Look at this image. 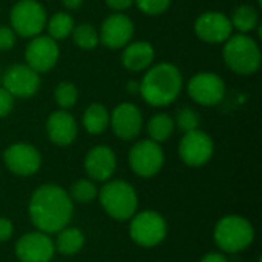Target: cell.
<instances>
[{"label":"cell","mask_w":262,"mask_h":262,"mask_svg":"<svg viewBox=\"0 0 262 262\" xmlns=\"http://www.w3.org/2000/svg\"><path fill=\"white\" fill-rule=\"evenodd\" d=\"M72 212L74 206L69 193L55 184L40 186L29 201L31 221L43 233H57L68 227Z\"/></svg>","instance_id":"1"},{"label":"cell","mask_w":262,"mask_h":262,"mask_svg":"<svg viewBox=\"0 0 262 262\" xmlns=\"http://www.w3.org/2000/svg\"><path fill=\"white\" fill-rule=\"evenodd\" d=\"M183 88V75L172 63L152 66L143 77L138 92L144 101L155 107H163L177 100Z\"/></svg>","instance_id":"2"},{"label":"cell","mask_w":262,"mask_h":262,"mask_svg":"<svg viewBox=\"0 0 262 262\" xmlns=\"http://www.w3.org/2000/svg\"><path fill=\"white\" fill-rule=\"evenodd\" d=\"M224 43L223 58L229 69L239 75H252L259 69L261 51L252 37L246 34H236L230 35Z\"/></svg>","instance_id":"3"},{"label":"cell","mask_w":262,"mask_h":262,"mask_svg":"<svg viewBox=\"0 0 262 262\" xmlns=\"http://www.w3.org/2000/svg\"><path fill=\"white\" fill-rule=\"evenodd\" d=\"M100 203L106 213L117 220V221H126L130 220L138 207V198L134 190V187L121 180L109 181L103 186V189L98 193Z\"/></svg>","instance_id":"4"},{"label":"cell","mask_w":262,"mask_h":262,"mask_svg":"<svg viewBox=\"0 0 262 262\" xmlns=\"http://www.w3.org/2000/svg\"><path fill=\"white\" fill-rule=\"evenodd\" d=\"M215 243L227 253H236L247 249L255 239V230L250 221L243 216L230 215L220 220L215 227Z\"/></svg>","instance_id":"5"},{"label":"cell","mask_w":262,"mask_h":262,"mask_svg":"<svg viewBox=\"0 0 262 262\" xmlns=\"http://www.w3.org/2000/svg\"><path fill=\"white\" fill-rule=\"evenodd\" d=\"M15 34L23 38H32L41 34L46 26V11L37 0H18L9 14Z\"/></svg>","instance_id":"6"},{"label":"cell","mask_w":262,"mask_h":262,"mask_svg":"<svg viewBox=\"0 0 262 262\" xmlns=\"http://www.w3.org/2000/svg\"><path fill=\"white\" fill-rule=\"evenodd\" d=\"M167 233L164 218L152 210L135 213L130 223V238L141 247H154L160 244Z\"/></svg>","instance_id":"7"},{"label":"cell","mask_w":262,"mask_h":262,"mask_svg":"<svg viewBox=\"0 0 262 262\" xmlns=\"http://www.w3.org/2000/svg\"><path fill=\"white\" fill-rule=\"evenodd\" d=\"M129 164L132 170L143 178L157 175L164 164V154L160 143L154 140L138 141L129 152Z\"/></svg>","instance_id":"8"},{"label":"cell","mask_w":262,"mask_h":262,"mask_svg":"<svg viewBox=\"0 0 262 262\" xmlns=\"http://www.w3.org/2000/svg\"><path fill=\"white\" fill-rule=\"evenodd\" d=\"M58 45L49 35H35L29 41L25 51L26 64L34 69L37 74H43L51 71L58 61Z\"/></svg>","instance_id":"9"},{"label":"cell","mask_w":262,"mask_h":262,"mask_svg":"<svg viewBox=\"0 0 262 262\" xmlns=\"http://www.w3.org/2000/svg\"><path fill=\"white\" fill-rule=\"evenodd\" d=\"M187 91L195 103L203 106H215L223 101L226 84L223 78L213 72H198L190 78Z\"/></svg>","instance_id":"10"},{"label":"cell","mask_w":262,"mask_h":262,"mask_svg":"<svg viewBox=\"0 0 262 262\" xmlns=\"http://www.w3.org/2000/svg\"><path fill=\"white\" fill-rule=\"evenodd\" d=\"M213 149L215 146L212 138L206 132L195 129L184 134L180 143V157L187 166L201 167L212 158Z\"/></svg>","instance_id":"11"},{"label":"cell","mask_w":262,"mask_h":262,"mask_svg":"<svg viewBox=\"0 0 262 262\" xmlns=\"http://www.w3.org/2000/svg\"><path fill=\"white\" fill-rule=\"evenodd\" d=\"M2 84L14 98H29L38 91L40 74L28 64H14L5 71Z\"/></svg>","instance_id":"12"},{"label":"cell","mask_w":262,"mask_h":262,"mask_svg":"<svg viewBox=\"0 0 262 262\" xmlns=\"http://www.w3.org/2000/svg\"><path fill=\"white\" fill-rule=\"evenodd\" d=\"M55 247L48 233L31 232L15 244V255L21 262H51Z\"/></svg>","instance_id":"13"},{"label":"cell","mask_w":262,"mask_h":262,"mask_svg":"<svg viewBox=\"0 0 262 262\" xmlns=\"http://www.w3.org/2000/svg\"><path fill=\"white\" fill-rule=\"evenodd\" d=\"M3 160L6 167L20 177L34 175L41 166V157L38 150L26 143H15L9 146L3 154Z\"/></svg>","instance_id":"14"},{"label":"cell","mask_w":262,"mask_h":262,"mask_svg":"<svg viewBox=\"0 0 262 262\" xmlns=\"http://www.w3.org/2000/svg\"><path fill=\"white\" fill-rule=\"evenodd\" d=\"M230 18L218 11H207L195 21V34L206 43H224L232 35Z\"/></svg>","instance_id":"15"},{"label":"cell","mask_w":262,"mask_h":262,"mask_svg":"<svg viewBox=\"0 0 262 262\" xmlns=\"http://www.w3.org/2000/svg\"><path fill=\"white\" fill-rule=\"evenodd\" d=\"M134 31L135 28L132 20L121 12H115L103 21L98 35L100 41L109 49H120L130 41Z\"/></svg>","instance_id":"16"},{"label":"cell","mask_w":262,"mask_h":262,"mask_svg":"<svg viewBox=\"0 0 262 262\" xmlns=\"http://www.w3.org/2000/svg\"><path fill=\"white\" fill-rule=\"evenodd\" d=\"M109 124L118 138L129 141L138 137L143 126V117L135 104L121 103L114 109L112 115H109Z\"/></svg>","instance_id":"17"},{"label":"cell","mask_w":262,"mask_h":262,"mask_svg":"<svg viewBox=\"0 0 262 262\" xmlns=\"http://www.w3.org/2000/svg\"><path fill=\"white\" fill-rule=\"evenodd\" d=\"M84 169L95 181H107L117 169L114 150L107 146H95L84 158Z\"/></svg>","instance_id":"18"},{"label":"cell","mask_w":262,"mask_h":262,"mask_svg":"<svg viewBox=\"0 0 262 262\" xmlns=\"http://www.w3.org/2000/svg\"><path fill=\"white\" fill-rule=\"evenodd\" d=\"M46 130L49 140L57 146H69L77 138L75 118L66 111L52 112L46 121Z\"/></svg>","instance_id":"19"},{"label":"cell","mask_w":262,"mask_h":262,"mask_svg":"<svg viewBox=\"0 0 262 262\" xmlns=\"http://www.w3.org/2000/svg\"><path fill=\"white\" fill-rule=\"evenodd\" d=\"M154 58L155 51L149 41H135L132 45H126L121 55L123 66L132 72L144 71L152 64Z\"/></svg>","instance_id":"20"},{"label":"cell","mask_w":262,"mask_h":262,"mask_svg":"<svg viewBox=\"0 0 262 262\" xmlns=\"http://www.w3.org/2000/svg\"><path fill=\"white\" fill-rule=\"evenodd\" d=\"M107 124H109V112L103 104L94 103L88 106V109L83 114V126L89 134L98 135L106 130Z\"/></svg>","instance_id":"21"},{"label":"cell","mask_w":262,"mask_h":262,"mask_svg":"<svg viewBox=\"0 0 262 262\" xmlns=\"http://www.w3.org/2000/svg\"><path fill=\"white\" fill-rule=\"evenodd\" d=\"M57 241H55V249L61 253V255H75L81 250L83 244H84V235L74 227H64L60 232H57Z\"/></svg>","instance_id":"22"},{"label":"cell","mask_w":262,"mask_h":262,"mask_svg":"<svg viewBox=\"0 0 262 262\" xmlns=\"http://www.w3.org/2000/svg\"><path fill=\"white\" fill-rule=\"evenodd\" d=\"M232 26L236 28L241 34L253 31L259 23L258 11L250 5H241L233 11V15L230 18Z\"/></svg>","instance_id":"23"},{"label":"cell","mask_w":262,"mask_h":262,"mask_svg":"<svg viewBox=\"0 0 262 262\" xmlns=\"http://www.w3.org/2000/svg\"><path fill=\"white\" fill-rule=\"evenodd\" d=\"M173 129L175 121L167 114H157L147 123V132L150 135V140L157 143L166 141L173 134Z\"/></svg>","instance_id":"24"},{"label":"cell","mask_w":262,"mask_h":262,"mask_svg":"<svg viewBox=\"0 0 262 262\" xmlns=\"http://www.w3.org/2000/svg\"><path fill=\"white\" fill-rule=\"evenodd\" d=\"M46 26L49 32L48 35L57 41V40H63L69 37L72 34L75 23H74V18L68 12H57L49 18V21H46Z\"/></svg>","instance_id":"25"},{"label":"cell","mask_w":262,"mask_h":262,"mask_svg":"<svg viewBox=\"0 0 262 262\" xmlns=\"http://www.w3.org/2000/svg\"><path fill=\"white\" fill-rule=\"evenodd\" d=\"M71 35H72L74 43L78 48L86 49V51L97 48V45L100 43V35H98L97 29L94 26H91L89 23H81L78 26H74Z\"/></svg>","instance_id":"26"},{"label":"cell","mask_w":262,"mask_h":262,"mask_svg":"<svg viewBox=\"0 0 262 262\" xmlns=\"http://www.w3.org/2000/svg\"><path fill=\"white\" fill-rule=\"evenodd\" d=\"M97 195H98V190L95 184L89 180H78L77 183H74L71 187V193H69L71 200L81 203V204L92 201Z\"/></svg>","instance_id":"27"},{"label":"cell","mask_w":262,"mask_h":262,"mask_svg":"<svg viewBox=\"0 0 262 262\" xmlns=\"http://www.w3.org/2000/svg\"><path fill=\"white\" fill-rule=\"evenodd\" d=\"M55 101L57 104L61 107V109H71L75 103H77V97H78V92H77V88L74 83L71 81H61L58 83V86L55 88Z\"/></svg>","instance_id":"28"},{"label":"cell","mask_w":262,"mask_h":262,"mask_svg":"<svg viewBox=\"0 0 262 262\" xmlns=\"http://www.w3.org/2000/svg\"><path fill=\"white\" fill-rule=\"evenodd\" d=\"M177 126L184 134L192 132L195 129H198V126H200V115L190 107H183L177 114Z\"/></svg>","instance_id":"29"},{"label":"cell","mask_w":262,"mask_h":262,"mask_svg":"<svg viewBox=\"0 0 262 262\" xmlns=\"http://www.w3.org/2000/svg\"><path fill=\"white\" fill-rule=\"evenodd\" d=\"M138 9L147 15H160L166 12L172 0H134Z\"/></svg>","instance_id":"30"},{"label":"cell","mask_w":262,"mask_h":262,"mask_svg":"<svg viewBox=\"0 0 262 262\" xmlns=\"http://www.w3.org/2000/svg\"><path fill=\"white\" fill-rule=\"evenodd\" d=\"M15 45V32L12 28L0 26V51H9Z\"/></svg>","instance_id":"31"},{"label":"cell","mask_w":262,"mask_h":262,"mask_svg":"<svg viewBox=\"0 0 262 262\" xmlns=\"http://www.w3.org/2000/svg\"><path fill=\"white\" fill-rule=\"evenodd\" d=\"M14 107V97L5 89L0 88V118L6 117Z\"/></svg>","instance_id":"32"},{"label":"cell","mask_w":262,"mask_h":262,"mask_svg":"<svg viewBox=\"0 0 262 262\" xmlns=\"http://www.w3.org/2000/svg\"><path fill=\"white\" fill-rule=\"evenodd\" d=\"M12 232H14L12 223L6 218H0V243L8 241L12 236Z\"/></svg>","instance_id":"33"},{"label":"cell","mask_w":262,"mask_h":262,"mask_svg":"<svg viewBox=\"0 0 262 262\" xmlns=\"http://www.w3.org/2000/svg\"><path fill=\"white\" fill-rule=\"evenodd\" d=\"M104 2L114 11H124L134 3V0H104Z\"/></svg>","instance_id":"34"},{"label":"cell","mask_w":262,"mask_h":262,"mask_svg":"<svg viewBox=\"0 0 262 262\" xmlns=\"http://www.w3.org/2000/svg\"><path fill=\"white\" fill-rule=\"evenodd\" d=\"M201 262H229L227 261V258L223 255V253H209V255H206Z\"/></svg>","instance_id":"35"},{"label":"cell","mask_w":262,"mask_h":262,"mask_svg":"<svg viewBox=\"0 0 262 262\" xmlns=\"http://www.w3.org/2000/svg\"><path fill=\"white\" fill-rule=\"evenodd\" d=\"M84 0H61V3L68 8V9H78L83 5Z\"/></svg>","instance_id":"36"}]
</instances>
